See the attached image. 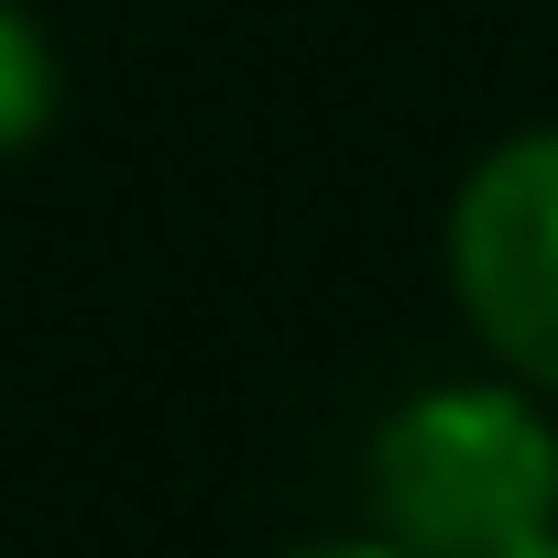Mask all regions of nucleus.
<instances>
[{
    "instance_id": "f257e3e1",
    "label": "nucleus",
    "mask_w": 558,
    "mask_h": 558,
    "mask_svg": "<svg viewBox=\"0 0 558 558\" xmlns=\"http://www.w3.org/2000/svg\"><path fill=\"white\" fill-rule=\"evenodd\" d=\"M362 525L405 558H514L558 525V405L514 373H449L384 405Z\"/></svg>"
},
{
    "instance_id": "f03ea898",
    "label": "nucleus",
    "mask_w": 558,
    "mask_h": 558,
    "mask_svg": "<svg viewBox=\"0 0 558 558\" xmlns=\"http://www.w3.org/2000/svg\"><path fill=\"white\" fill-rule=\"evenodd\" d=\"M438 263L482 362L558 405V121H525L471 154V175L449 186Z\"/></svg>"
},
{
    "instance_id": "7ed1b4c3",
    "label": "nucleus",
    "mask_w": 558,
    "mask_h": 558,
    "mask_svg": "<svg viewBox=\"0 0 558 558\" xmlns=\"http://www.w3.org/2000/svg\"><path fill=\"white\" fill-rule=\"evenodd\" d=\"M66 110V66H56V34L34 0H0V165L34 154Z\"/></svg>"
},
{
    "instance_id": "20e7f679",
    "label": "nucleus",
    "mask_w": 558,
    "mask_h": 558,
    "mask_svg": "<svg viewBox=\"0 0 558 558\" xmlns=\"http://www.w3.org/2000/svg\"><path fill=\"white\" fill-rule=\"evenodd\" d=\"M274 558H405V547H384V536L362 525V536H307V547H274Z\"/></svg>"
},
{
    "instance_id": "39448f33",
    "label": "nucleus",
    "mask_w": 558,
    "mask_h": 558,
    "mask_svg": "<svg viewBox=\"0 0 558 558\" xmlns=\"http://www.w3.org/2000/svg\"><path fill=\"white\" fill-rule=\"evenodd\" d=\"M514 558H558V525H547V536H536V547H514Z\"/></svg>"
}]
</instances>
